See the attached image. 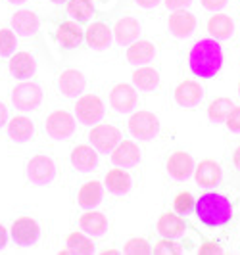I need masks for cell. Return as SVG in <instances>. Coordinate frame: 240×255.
<instances>
[{
	"instance_id": "cell-1",
	"label": "cell",
	"mask_w": 240,
	"mask_h": 255,
	"mask_svg": "<svg viewBox=\"0 0 240 255\" xmlns=\"http://www.w3.org/2000/svg\"><path fill=\"white\" fill-rule=\"evenodd\" d=\"M223 65V48L217 38H202L189 52L190 71L200 79H212Z\"/></svg>"
},
{
	"instance_id": "cell-2",
	"label": "cell",
	"mask_w": 240,
	"mask_h": 255,
	"mask_svg": "<svg viewBox=\"0 0 240 255\" xmlns=\"http://www.w3.org/2000/svg\"><path fill=\"white\" fill-rule=\"evenodd\" d=\"M196 217L210 229L225 227L233 219V204L227 196L219 192H206L194 204Z\"/></svg>"
},
{
	"instance_id": "cell-3",
	"label": "cell",
	"mask_w": 240,
	"mask_h": 255,
	"mask_svg": "<svg viewBox=\"0 0 240 255\" xmlns=\"http://www.w3.org/2000/svg\"><path fill=\"white\" fill-rule=\"evenodd\" d=\"M129 130L135 138L140 140H150L160 132V119L158 115H154L152 112H144L140 110L137 114L131 115L129 119Z\"/></svg>"
},
{
	"instance_id": "cell-4",
	"label": "cell",
	"mask_w": 240,
	"mask_h": 255,
	"mask_svg": "<svg viewBox=\"0 0 240 255\" xmlns=\"http://www.w3.org/2000/svg\"><path fill=\"white\" fill-rule=\"evenodd\" d=\"M46 132L50 134L52 138L56 140H62L67 138L75 132V119L73 115L65 110H58V112H52L46 117Z\"/></svg>"
},
{
	"instance_id": "cell-5",
	"label": "cell",
	"mask_w": 240,
	"mask_h": 255,
	"mask_svg": "<svg viewBox=\"0 0 240 255\" xmlns=\"http://www.w3.org/2000/svg\"><path fill=\"white\" fill-rule=\"evenodd\" d=\"M75 114L77 119L85 125H92V123H98L104 115V104L96 94H85L77 100L75 106Z\"/></svg>"
},
{
	"instance_id": "cell-6",
	"label": "cell",
	"mask_w": 240,
	"mask_h": 255,
	"mask_svg": "<svg viewBox=\"0 0 240 255\" xmlns=\"http://www.w3.org/2000/svg\"><path fill=\"white\" fill-rule=\"evenodd\" d=\"M42 100V90L35 83H21L12 92V102L17 110H35Z\"/></svg>"
},
{
	"instance_id": "cell-7",
	"label": "cell",
	"mask_w": 240,
	"mask_h": 255,
	"mask_svg": "<svg viewBox=\"0 0 240 255\" xmlns=\"http://www.w3.org/2000/svg\"><path fill=\"white\" fill-rule=\"evenodd\" d=\"M56 169H54V161L48 155H35L29 159L27 163V177L35 184H48L54 180Z\"/></svg>"
},
{
	"instance_id": "cell-8",
	"label": "cell",
	"mask_w": 240,
	"mask_h": 255,
	"mask_svg": "<svg viewBox=\"0 0 240 255\" xmlns=\"http://www.w3.org/2000/svg\"><path fill=\"white\" fill-rule=\"evenodd\" d=\"M90 142L100 152H112L121 140V132L114 125H96L89 134Z\"/></svg>"
},
{
	"instance_id": "cell-9",
	"label": "cell",
	"mask_w": 240,
	"mask_h": 255,
	"mask_svg": "<svg viewBox=\"0 0 240 255\" xmlns=\"http://www.w3.org/2000/svg\"><path fill=\"white\" fill-rule=\"evenodd\" d=\"M204 98V89L202 85L194 79H187L183 83H179L175 89V102L181 108H194L202 102Z\"/></svg>"
},
{
	"instance_id": "cell-10",
	"label": "cell",
	"mask_w": 240,
	"mask_h": 255,
	"mask_svg": "<svg viewBox=\"0 0 240 255\" xmlns=\"http://www.w3.org/2000/svg\"><path fill=\"white\" fill-rule=\"evenodd\" d=\"M12 238L17 246H31L38 240V225L35 219L19 217L12 225Z\"/></svg>"
},
{
	"instance_id": "cell-11",
	"label": "cell",
	"mask_w": 240,
	"mask_h": 255,
	"mask_svg": "<svg viewBox=\"0 0 240 255\" xmlns=\"http://www.w3.org/2000/svg\"><path fill=\"white\" fill-rule=\"evenodd\" d=\"M167 173L175 180H187L194 173V159L187 152H173L167 159Z\"/></svg>"
},
{
	"instance_id": "cell-12",
	"label": "cell",
	"mask_w": 240,
	"mask_h": 255,
	"mask_svg": "<svg viewBox=\"0 0 240 255\" xmlns=\"http://www.w3.org/2000/svg\"><path fill=\"white\" fill-rule=\"evenodd\" d=\"M194 29H196V17L189 10H185V8L173 10V13L169 15V31H171L173 37H189V35L194 33Z\"/></svg>"
},
{
	"instance_id": "cell-13",
	"label": "cell",
	"mask_w": 240,
	"mask_h": 255,
	"mask_svg": "<svg viewBox=\"0 0 240 255\" xmlns=\"http://www.w3.org/2000/svg\"><path fill=\"white\" fill-rule=\"evenodd\" d=\"M110 104L115 112L127 114L137 106V92L131 85H125V83L115 85L110 92Z\"/></svg>"
},
{
	"instance_id": "cell-14",
	"label": "cell",
	"mask_w": 240,
	"mask_h": 255,
	"mask_svg": "<svg viewBox=\"0 0 240 255\" xmlns=\"http://www.w3.org/2000/svg\"><path fill=\"white\" fill-rule=\"evenodd\" d=\"M112 161L117 167H133L140 161V150L133 140H119L112 150Z\"/></svg>"
},
{
	"instance_id": "cell-15",
	"label": "cell",
	"mask_w": 240,
	"mask_h": 255,
	"mask_svg": "<svg viewBox=\"0 0 240 255\" xmlns=\"http://www.w3.org/2000/svg\"><path fill=\"white\" fill-rule=\"evenodd\" d=\"M194 179H196V184H200L204 188L215 186L221 180V165L214 159H204L198 163V167H194Z\"/></svg>"
},
{
	"instance_id": "cell-16",
	"label": "cell",
	"mask_w": 240,
	"mask_h": 255,
	"mask_svg": "<svg viewBox=\"0 0 240 255\" xmlns=\"http://www.w3.org/2000/svg\"><path fill=\"white\" fill-rule=\"evenodd\" d=\"M158 232L164 238H179L187 232V221L183 217H179L175 213H164L162 217L158 219Z\"/></svg>"
},
{
	"instance_id": "cell-17",
	"label": "cell",
	"mask_w": 240,
	"mask_h": 255,
	"mask_svg": "<svg viewBox=\"0 0 240 255\" xmlns=\"http://www.w3.org/2000/svg\"><path fill=\"white\" fill-rule=\"evenodd\" d=\"M58 85H60V90H62L65 96L75 98L79 94H83L87 81H85V77H83L81 71H77V69H65L62 75H60Z\"/></svg>"
},
{
	"instance_id": "cell-18",
	"label": "cell",
	"mask_w": 240,
	"mask_h": 255,
	"mask_svg": "<svg viewBox=\"0 0 240 255\" xmlns=\"http://www.w3.org/2000/svg\"><path fill=\"white\" fill-rule=\"evenodd\" d=\"M56 38L65 48H77L85 38V31L79 27V23L63 21L62 25L56 29Z\"/></svg>"
},
{
	"instance_id": "cell-19",
	"label": "cell",
	"mask_w": 240,
	"mask_h": 255,
	"mask_svg": "<svg viewBox=\"0 0 240 255\" xmlns=\"http://www.w3.org/2000/svg\"><path fill=\"white\" fill-rule=\"evenodd\" d=\"M156 56V48L148 40H133V44L127 48V62L133 65H144L152 62Z\"/></svg>"
},
{
	"instance_id": "cell-20",
	"label": "cell",
	"mask_w": 240,
	"mask_h": 255,
	"mask_svg": "<svg viewBox=\"0 0 240 255\" xmlns=\"http://www.w3.org/2000/svg\"><path fill=\"white\" fill-rule=\"evenodd\" d=\"M208 33L217 40L231 38L235 33V21L227 13H215L208 19Z\"/></svg>"
},
{
	"instance_id": "cell-21",
	"label": "cell",
	"mask_w": 240,
	"mask_h": 255,
	"mask_svg": "<svg viewBox=\"0 0 240 255\" xmlns=\"http://www.w3.org/2000/svg\"><path fill=\"white\" fill-rule=\"evenodd\" d=\"M85 40L90 48H96V50H102V48H108L110 42H112V29L106 25V23H92V25L85 31Z\"/></svg>"
},
{
	"instance_id": "cell-22",
	"label": "cell",
	"mask_w": 240,
	"mask_h": 255,
	"mask_svg": "<svg viewBox=\"0 0 240 255\" xmlns=\"http://www.w3.org/2000/svg\"><path fill=\"white\" fill-rule=\"evenodd\" d=\"M114 37L117 40V44H131L133 40H137L140 33V25L135 17H123L119 19L114 27Z\"/></svg>"
},
{
	"instance_id": "cell-23",
	"label": "cell",
	"mask_w": 240,
	"mask_h": 255,
	"mask_svg": "<svg viewBox=\"0 0 240 255\" xmlns=\"http://www.w3.org/2000/svg\"><path fill=\"white\" fill-rule=\"evenodd\" d=\"M13 31H17L23 37H31L38 31V17L31 10H19L12 17Z\"/></svg>"
},
{
	"instance_id": "cell-24",
	"label": "cell",
	"mask_w": 240,
	"mask_h": 255,
	"mask_svg": "<svg viewBox=\"0 0 240 255\" xmlns=\"http://www.w3.org/2000/svg\"><path fill=\"white\" fill-rule=\"evenodd\" d=\"M79 225H81V230H85L87 234L102 236L108 230V219L100 211H87V213L81 215Z\"/></svg>"
},
{
	"instance_id": "cell-25",
	"label": "cell",
	"mask_w": 240,
	"mask_h": 255,
	"mask_svg": "<svg viewBox=\"0 0 240 255\" xmlns=\"http://www.w3.org/2000/svg\"><path fill=\"white\" fill-rule=\"evenodd\" d=\"M71 163L79 171H90L98 163V153L94 152V148L81 144V146L73 148V152H71Z\"/></svg>"
},
{
	"instance_id": "cell-26",
	"label": "cell",
	"mask_w": 240,
	"mask_h": 255,
	"mask_svg": "<svg viewBox=\"0 0 240 255\" xmlns=\"http://www.w3.org/2000/svg\"><path fill=\"white\" fill-rule=\"evenodd\" d=\"M33 130H35L33 121L29 117H23V115L13 117L8 123V132H10V138L13 142H27L33 136Z\"/></svg>"
},
{
	"instance_id": "cell-27",
	"label": "cell",
	"mask_w": 240,
	"mask_h": 255,
	"mask_svg": "<svg viewBox=\"0 0 240 255\" xmlns=\"http://www.w3.org/2000/svg\"><path fill=\"white\" fill-rule=\"evenodd\" d=\"M35 60H33V56L31 54H27V52H17V54H13L12 60H10V71H12L13 77H17V79H27V77H31L35 73Z\"/></svg>"
},
{
	"instance_id": "cell-28",
	"label": "cell",
	"mask_w": 240,
	"mask_h": 255,
	"mask_svg": "<svg viewBox=\"0 0 240 255\" xmlns=\"http://www.w3.org/2000/svg\"><path fill=\"white\" fill-rule=\"evenodd\" d=\"M106 186L112 194H127L131 188V175L123 169H110L106 173Z\"/></svg>"
},
{
	"instance_id": "cell-29",
	"label": "cell",
	"mask_w": 240,
	"mask_h": 255,
	"mask_svg": "<svg viewBox=\"0 0 240 255\" xmlns=\"http://www.w3.org/2000/svg\"><path fill=\"white\" fill-rule=\"evenodd\" d=\"M77 200H79V205H81V207H87V209H89V207H94V205H98L102 200L100 182H96V180L85 182V184L81 186V190H79Z\"/></svg>"
},
{
	"instance_id": "cell-30",
	"label": "cell",
	"mask_w": 240,
	"mask_h": 255,
	"mask_svg": "<svg viewBox=\"0 0 240 255\" xmlns=\"http://www.w3.org/2000/svg\"><path fill=\"white\" fill-rule=\"evenodd\" d=\"M133 83L140 90H154L160 85V73L154 67H140L133 73Z\"/></svg>"
},
{
	"instance_id": "cell-31",
	"label": "cell",
	"mask_w": 240,
	"mask_h": 255,
	"mask_svg": "<svg viewBox=\"0 0 240 255\" xmlns=\"http://www.w3.org/2000/svg\"><path fill=\"white\" fill-rule=\"evenodd\" d=\"M67 12L73 19H77V23H87L94 13V8H92L90 0H69Z\"/></svg>"
},
{
	"instance_id": "cell-32",
	"label": "cell",
	"mask_w": 240,
	"mask_h": 255,
	"mask_svg": "<svg viewBox=\"0 0 240 255\" xmlns=\"http://www.w3.org/2000/svg\"><path fill=\"white\" fill-rule=\"evenodd\" d=\"M233 108H235V104H233L231 98H225V96L215 98L214 102L210 104V108H208V117H210L214 123H223V121L227 119V115L231 114Z\"/></svg>"
},
{
	"instance_id": "cell-33",
	"label": "cell",
	"mask_w": 240,
	"mask_h": 255,
	"mask_svg": "<svg viewBox=\"0 0 240 255\" xmlns=\"http://www.w3.org/2000/svg\"><path fill=\"white\" fill-rule=\"evenodd\" d=\"M67 250L71 252V254H81V255H89L94 252V246L90 242L89 238L85 236V234H81V232H71L69 236H67Z\"/></svg>"
},
{
	"instance_id": "cell-34",
	"label": "cell",
	"mask_w": 240,
	"mask_h": 255,
	"mask_svg": "<svg viewBox=\"0 0 240 255\" xmlns=\"http://www.w3.org/2000/svg\"><path fill=\"white\" fill-rule=\"evenodd\" d=\"M194 204H196V200H194V196L190 192H179L175 196V200H173V207H175V211L179 215H187L189 211H192Z\"/></svg>"
},
{
	"instance_id": "cell-35",
	"label": "cell",
	"mask_w": 240,
	"mask_h": 255,
	"mask_svg": "<svg viewBox=\"0 0 240 255\" xmlns=\"http://www.w3.org/2000/svg\"><path fill=\"white\" fill-rule=\"evenodd\" d=\"M123 252L129 255H146L152 252V248L144 238H131V240L125 244Z\"/></svg>"
},
{
	"instance_id": "cell-36",
	"label": "cell",
	"mask_w": 240,
	"mask_h": 255,
	"mask_svg": "<svg viewBox=\"0 0 240 255\" xmlns=\"http://www.w3.org/2000/svg\"><path fill=\"white\" fill-rule=\"evenodd\" d=\"M154 254H158V255H179V254H183V248H181V244L173 242V238H164V240H160V242L156 244Z\"/></svg>"
},
{
	"instance_id": "cell-37",
	"label": "cell",
	"mask_w": 240,
	"mask_h": 255,
	"mask_svg": "<svg viewBox=\"0 0 240 255\" xmlns=\"http://www.w3.org/2000/svg\"><path fill=\"white\" fill-rule=\"evenodd\" d=\"M15 50V35L10 29H0V56H10Z\"/></svg>"
},
{
	"instance_id": "cell-38",
	"label": "cell",
	"mask_w": 240,
	"mask_h": 255,
	"mask_svg": "<svg viewBox=\"0 0 240 255\" xmlns=\"http://www.w3.org/2000/svg\"><path fill=\"white\" fill-rule=\"evenodd\" d=\"M225 125H227L229 130L240 132V106H235V108L231 110V114H229L227 119H225Z\"/></svg>"
},
{
	"instance_id": "cell-39",
	"label": "cell",
	"mask_w": 240,
	"mask_h": 255,
	"mask_svg": "<svg viewBox=\"0 0 240 255\" xmlns=\"http://www.w3.org/2000/svg\"><path fill=\"white\" fill-rule=\"evenodd\" d=\"M221 246L215 242H204L200 248H198V254L200 255H215V254H221Z\"/></svg>"
},
{
	"instance_id": "cell-40",
	"label": "cell",
	"mask_w": 240,
	"mask_h": 255,
	"mask_svg": "<svg viewBox=\"0 0 240 255\" xmlns=\"http://www.w3.org/2000/svg\"><path fill=\"white\" fill-rule=\"evenodd\" d=\"M227 4V0H202V6L206 10H221Z\"/></svg>"
},
{
	"instance_id": "cell-41",
	"label": "cell",
	"mask_w": 240,
	"mask_h": 255,
	"mask_svg": "<svg viewBox=\"0 0 240 255\" xmlns=\"http://www.w3.org/2000/svg\"><path fill=\"white\" fill-rule=\"evenodd\" d=\"M192 0H165V6L169 10H181V8H187Z\"/></svg>"
},
{
	"instance_id": "cell-42",
	"label": "cell",
	"mask_w": 240,
	"mask_h": 255,
	"mask_svg": "<svg viewBox=\"0 0 240 255\" xmlns=\"http://www.w3.org/2000/svg\"><path fill=\"white\" fill-rule=\"evenodd\" d=\"M139 6L142 8H154V6H158L160 4V0H135Z\"/></svg>"
},
{
	"instance_id": "cell-43",
	"label": "cell",
	"mask_w": 240,
	"mask_h": 255,
	"mask_svg": "<svg viewBox=\"0 0 240 255\" xmlns=\"http://www.w3.org/2000/svg\"><path fill=\"white\" fill-rule=\"evenodd\" d=\"M6 119H8V108H6L4 104L0 102V127H4Z\"/></svg>"
},
{
	"instance_id": "cell-44",
	"label": "cell",
	"mask_w": 240,
	"mask_h": 255,
	"mask_svg": "<svg viewBox=\"0 0 240 255\" xmlns=\"http://www.w3.org/2000/svg\"><path fill=\"white\" fill-rule=\"evenodd\" d=\"M6 242H8V232H6V229L0 225V250L6 246Z\"/></svg>"
},
{
	"instance_id": "cell-45",
	"label": "cell",
	"mask_w": 240,
	"mask_h": 255,
	"mask_svg": "<svg viewBox=\"0 0 240 255\" xmlns=\"http://www.w3.org/2000/svg\"><path fill=\"white\" fill-rule=\"evenodd\" d=\"M233 163H235V167L240 171V146L235 150V153H233Z\"/></svg>"
},
{
	"instance_id": "cell-46",
	"label": "cell",
	"mask_w": 240,
	"mask_h": 255,
	"mask_svg": "<svg viewBox=\"0 0 240 255\" xmlns=\"http://www.w3.org/2000/svg\"><path fill=\"white\" fill-rule=\"evenodd\" d=\"M12 4H21V2H25V0H10Z\"/></svg>"
},
{
	"instance_id": "cell-47",
	"label": "cell",
	"mask_w": 240,
	"mask_h": 255,
	"mask_svg": "<svg viewBox=\"0 0 240 255\" xmlns=\"http://www.w3.org/2000/svg\"><path fill=\"white\" fill-rule=\"evenodd\" d=\"M52 2H58L60 4V2H65V0H52Z\"/></svg>"
},
{
	"instance_id": "cell-48",
	"label": "cell",
	"mask_w": 240,
	"mask_h": 255,
	"mask_svg": "<svg viewBox=\"0 0 240 255\" xmlns=\"http://www.w3.org/2000/svg\"><path fill=\"white\" fill-rule=\"evenodd\" d=\"M239 96H240V81H239Z\"/></svg>"
}]
</instances>
